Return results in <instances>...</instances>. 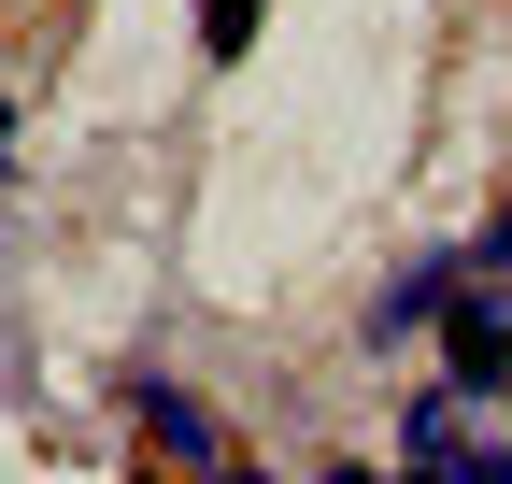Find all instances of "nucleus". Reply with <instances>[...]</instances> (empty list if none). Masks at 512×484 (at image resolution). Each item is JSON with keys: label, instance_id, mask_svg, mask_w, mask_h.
<instances>
[{"label": "nucleus", "instance_id": "obj_4", "mask_svg": "<svg viewBox=\"0 0 512 484\" xmlns=\"http://www.w3.org/2000/svg\"><path fill=\"white\" fill-rule=\"evenodd\" d=\"M313 484H384V470H313Z\"/></svg>", "mask_w": 512, "mask_h": 484}, {"label": "nucleus", "instance_id": "obj_1", "mask_svg": "<svg viewBox=\"0 0 512 484\" xmlns=\"http://www.w3.org/2000/svg\"><path fill=\"white\" fill-rule=\"evenodd\" d=\"M441 385L456 399L512 385V299H470V271H456V299H441Z\"/></svg>", "mask_w": 512, "mask_h": 484}, {"label": "nucleus", "instance_id": "obj_3", "mask_svg": "<svg viewBox=\"0 0 512 484\" xmlns=\"http://www.w3.org/2000/svg\"><path fill=\"white\" fill-rule=\"evenodd\" d=\"M200 15H214V43H242V29H256V0H200Z\"/></svg>", "mask_w": 512, "mask_h": 484}, {"label": "nucleus", "instance_id": "obj_2", "mask_svg": "<svg viewBox=\"0 0 512 484\" xmlns=\"http://www.w3.org/2000/svg\"><path fill=\"white\" fill-rule=\"evenodd\" d=\"M128 399H143V428H157V456H185V470H228V428H214V413L185 399V385H128Z\"/></svg>", "mask_w": 512, "mask_h": 484}]
</instances>
